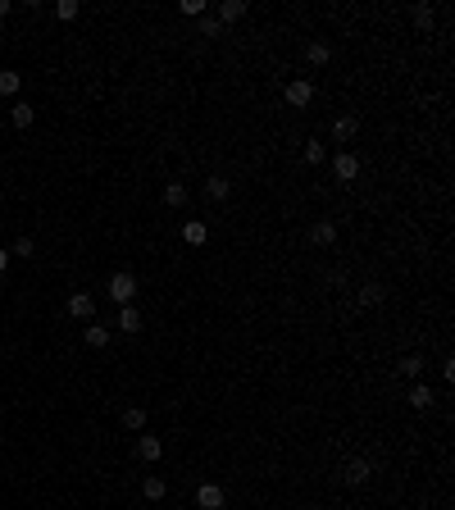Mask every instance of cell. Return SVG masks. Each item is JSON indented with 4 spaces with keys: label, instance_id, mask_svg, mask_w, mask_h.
Here are the masks:
<instances>
[{
    "label": "cell",
    "instance_id": "cell-1",
    "mask_svg": "<svg viewBox=\"0 0 455 510\" xmlns=\"http://www.w3.org/2000/svg\"><path fill=\"white\" fill-rule=\"evenodd\" d=\"M110 301H119V305H132V301H137V278H132L128 269H119V274L110 278Z\"/></svg>",
    "mask_w": 455,
    "mask_h": 510
},
{
    "label": "cell",
    "instance_id": "cell-2",
    "mask_svg": "<svg viewBox=\"0 0 455 510\" xmlns=\"http://www.w3.org/2000/svg\"><path fill=\"white\" fill-rule=\"evenodd\" d=\"M283 101H287V105H292V110H305V105H309V101H314V87H309L305 78H292V82H287V87H283Z\"/></svg>",
    "mask_w": 455,
    "mask_h": 510
},
{
    "label": "cell",
    "instance_id": "cell-3",
    "mask_svg": "<svg viewBox=\"0 0 455 510\" xmlns=\"http://www.w3.org/2000/svg\"><path fill=\"white\" fill-rule=\"evenodd\" d=\"M333 173H337V182H355L360 178V155H355V151H337Z\"/></svg>",
    "mask_w": 455,
    "mask_h": 510
},
{
    "label": "cell",
    "instance_id": "cell-4",
    "mask_svg": "<svg viewBox=\"0 0 455 510\" xmlns=\"http://www.w3.org/2000/svg\"><path fill=\"white\" fill-rule=\"evenodd\" d=\"M160 456H164V442L155 438V433H137V460H146V465H155Z\"/></svg>",
    "mask_w": 455,
    "mask_h": 510
},
{
    "label": "cell",
    "instance_id": "cell-5",
    "mask_svg": "<svg viewBox=\"0 0 455 510\" xmlns=\"http://www.w3.org/2000/svg\"><path fill=\"white\" fill-rule=\"evenodd\" d=\"M346 483H351V487H360V483H369V478H373V465H369V460H364V456H355V460H346Z\"/></svg>",
    "mask_w": 455,
    "mask_h": 510
},
{
    "label": "cell",
    "instance_id": "cell-6",
    "mask_svg": "<svg viewBox=\"0 0 455 510\" xmlns=\"http://www.w3.org/2000/svg\"><path fill=\"white\" fill-rule=\"evenodd\" d=\"M196 506L200 510H224V487L219 483H200L196 487Z\"/></svg>",
    "mask_w": 455,
    "mask_h": 510
},
{
    "label": "cell",
    "instance_id": "cell-7",
    "mask_svg": "<svg viewBox=\"0 0 455 510\" xmlns=\"http://www.w3.org/2000/svg\"><path fill=\"white\" fill-rule=\"evenodd\" d=\"M383 301H387V287L383 283H364L360 296H355V305H360V310H373V305H383Z\"/></svg>",
    "mask_w": 455,
    "mask_h": 510
},
{
    "label": "cell",
    "instance_id": "cell-8",
    "mask_svg": "<svg viewBox=\"0 0 455 510\" xmlns=\"http://www.w3.org/2000/svg\"><path fill=\"white\" fill-rule=\"evenodd\" d=\"M69 314H73V319H91V314H96V296L91 292H73L69 296Z\"/></svg>",
    "mask_w": 455,
    "mask_h": 510
},
{
    "label": "cell",
    "instance_id": "cell-9",
    "mask_svg": "<svg viewBox=\"0 0 455 510\" xmlns=\"http://www.w3.org/2000/svg\"><path fill=\"white\" fill-rule=\"evenodd\" d=\"M309 242H314V246H333L337 242V224H333V219H319V224L309 228Z\"/></svg>",
    "mask_w": 455,
    "mask_h": 510
},
{
    "label": "cell",
    "instance_id": "cell-10",
    "mask_svg": "<svg viewBox=\"0 0 455 510\" xmlns=\"http://www.w3.org/2000/svg\"><path fill=\"white\" fill-rule=\"evenodd\" d=\"M182 242H187V246H205L210 242V228L200 224V219H191V224H182Z\"/></svg>",
    "mask_w": 455,
    "mask_h": 510
},
{
    "label": "cell",
    "instance_id": "cell-11",
    "mask_svg": "<svg viewBox=\"0 0 455 510\" xmlns=\"http://www.w3.org/2000/svg\"><path fill=\"white\" fill-rule=\"evenodd\" d=\"M214 18H219V23H237V18H246V0H224Z\"/></svg>",
    "mask_w": 455,
    "mask_h": 510
},
{
    "label": "cell",
    "instance_id": "cell-12",
    "mask_svg": "<svg viewBox=\"0 0 455 510\" xmlns=\"http://www.w3.org/2000/svg\"><path fill=\"white\" fill-rule=\"evenodd\" d=\"M305 60L314 64V69H323V64L333 60V46H328V42H309V46H305Z\"/></svg>",
    "mask_w": 455,
    "mask_h": 510
},
{
    "label": "cell",
    "instance_id": "cell-13",
    "mask_svg": "<svg viewBox=\"0 0 455 510\" xmlns=\"http://www.w3.org/2000/svg\"><path fill=\"white\" fill-rule=\"evenodd\" d=\"M32 119H37V110L27 101H14V110H9V123L14 128H32Z\"/></svg>",
    "mask_w": 455,
    "mask_h": 510
},
{
    "label": "cell",
    "instance_id": "cell-14",
    "mask_svg": "<svg viewBox=\"0 0 455 510\" xmlns=\"http://www.w3.org/2000/svg\"><path fill=\"white\" fill-rule=\"evenodd\" d=\"M355 132H360V119H355V114H342V119L333 123V137H337V141H351Z\"/></svg>",
    "mask_w": 455,
    "mask_h": 510
},
{
    "label": "cell",
    "instance_id": "cell-15",
    "mask_svg": "<svg viewBox=\"0 0 455 510\" xmlns=\"http://www.w3.org/2000/svg\"><path fill=\"white\" fill-rule=\"evenodd\" d=\"M119 329H123V333H141V314H137V305H119Z\"/></svg>",
    "mask_w": 455,
    "mask_h": 510
},
{
    "label": "cell",
    "instance_id": "cell-16",
    "mask_svg": "<svg viewBox=\"0 0 455 510\" xmlns=\"http://www.w3.org/2000/svg\"><path fill=\"white\" fill-rule=\"evenodd\" d=\"M205 191H210V200H228L232 196V182L224 178V173H214V178L205 182Z\"/></svg>",
    "mask_w": 455,
    "mask_h": 510
},
{
    "label": "cell",
    "instance_id": "cell-17",
    "mask_svg": "<svg viewBox=\"0 0 455 510\" xmlns=\"http://www.w3.org/2000/svg\"><path fill=\"white\" fill-rule=\"evenodd\" d=\"M164 492H169V483H164L160 474H146V483H141V497H146V502H160Z\"/></svg>",
    "mask_w": 455,
    "mask_h": 510
},
{
    "label": "cell",
    "instance_id": "cell-18",
    "mask_svg": "<svg viewBox=\"0 0 455 510\" xmlns=\"http://www.w3.org/2000/svg\"><path fill=\"white\" fill-rule=\"evenodd\" d=\"M164 205L182 210V205H187V187H182V182H169V187H164Z\"/></svg>",
    "mask_w": 455,
    "mask_h": 510
},
{
    "label": "cell",
    "instance_id": "cell-19",
    "mask_svg": "<svg viewBox=\"0 0 455 510\" xmlns=\"http://www.w3.org/2000/svg\"><path fill=\"white\" fill-rule=\"evenodd\" d=\"M82 338H86V346H96V351H105V346H110V329H105V324H91V329H86Z\"/></svg>",
    "mask_w": 455,
    "mask_h": 510
},
{
    "label": "cell",
    "instance_id": "cell-20",
    "mask_svg": "<svg viewBox=\"0 0 455 510\" xmlns=\"http://www.w3.org/2000/svg\"><path fill=\"white\" fill-rule=\"evenodd\" d=\"M77 14H82V5H77V0H55V18H60V23H73Z\"/></svg>",
    "mask_w": 455,
    "mask_h": 510
},
{
    "label": "cell",
    "instance_id": "cell-21",
    "mask_svg": "<svg viewBox=\"0 0 455 510\" xmlns=\"http://www.w3.org/2000/svg\"><path fill=\"white\" fill-rule=\"evenodd\" d=\"M18 87H23V78L14 69H0V96H18Z\"/></svg>",
    "mask_w": 455,
    "mask_h": 510
},
{
    "label": "cell",
    "instance_id": "cell-22",
    "mask_svg": "<svg viewBox=\"0 0 455 510\" xmlns=\"http://www.w3.org/2000/svg\"><path fill=\"white\" fill-rule=\"evenodd\" d=\"M123 424H128L132 433H141V428H146V410H141V406H128V410H123Z\"/></svg>",
    "mask_w": 455,
    "mask_h": 510
},
{
    "label": "cell",
    "instance_id": "cell-23",
    "mask_svg": "<svg viewBox=\"0 0 455 510\" xmlns=\"http://www.w3.org/2000/svg\"><path fill=\"white\" fill-rule=\"evenodd\" d=\"M410 406H414V410H428V406H432V392L423 388V383H414V388H410Z\"/></svg>",
    "mask_w": 455,
    "mask_h": 510
},
{
    "label": "cell",
    "instance_id": "cell-24",
    "mask_svg": "<svg viewBox=\"0 0 455 510\" xmlns=\"http://www.w3.org/2000/svg\"><path fill=\"white\" fill-rule=\"evenodd\" d=\"M410 18H414V27H432L437 9H432V5H414V9H410Z\"/></svg>",
    "mask_w": 455,
    "mask_h": 510
},
{
    "label": "cell",
    "instance_id": "cell-25",
    "mask_svg": "<svg viewBox=\"0 0 455 510\" xmlns=\"http://www.w3.org/2000/svg\"><path fill=\"white\" fill-rule=\"evenodd\" d=\"M396 369H401L405 378H419V374H423V355H405V360L396 364Z\"/></svg>",
    "mask_w": 455,
    "mask_h": 510
},
{
    "label": "cell",
    "instance_id": "cell-26",
    "mask_svg": "<svg viewBox=\"0 0 455 510\" xmlns=\"http://www.w3.org/2000/svg\"><path fill=\"white\" fill-rule=\"evenodd\" d=\"M328 160V146H319V141H305V165H323Z\"/></svg>",
    "mask_w": 455,
    "mask_h": 510
},
{
    "label": "cell",
    "instance_id": "cell-27",
    "mask_svg": "<svg viewBox=\"0 0 455 510\" xmlns=\"http://www.w3.org/2000/svg\"><path fill=\"white\" fill-rule=\"evenodd\" d=\"M219 32H224V23L214 14H200V37H219Z\"/></svg>",
    "mask_w": 455,
    "mask_h": 510
},
{
    "label": "cell",
    "instance_id": "cell-28",
    "mask_svg": "<svg viewBox=\"0 0 455 510\" xmlns=\"http://www.w3.org/2000/svg\"><path fill=\"white\" fill-rule=\"evenodd\" d=\"M32 251H37V246H32V237H18V242H14V251H9V255H23V260H27Z\"/></svg>",
    "mask_w": 455,
    "mask_h": 510
},
{
    "label": "cell",
    "instance_id": "cell-29",
    "mask_svg": "<svg viewBox=\"0 0 455 510\" xmlns=\"http://www.w3.org/2000/svg\"><path fill=\"white\" fill-rule=\"evenodd\" d=\"M182 14H191V18H200V14H205V0H182Z\"/></svg>",
    "mask_w": 455,
    "mask_h": 510
},
{
    "label": "cell",
    "instance_id": "cell-30",
    "mask_svg": "<svg viewBox=\"0 0 455 510\" xmlns=\"http://www.w3.org/2000/svg\"><path fill=\"white\" fill-rule=\"evenodd\" d=\"M9 274V251H0V278Z\"/></svg>",
    "mask_w": 455,
    "mask_h": 510
},
{
    "label": "cell",
    "instance_id": "cell-31",
    "mask_svg": "<svg viewBox=\"0 0 455 510\" xmlns=\"http://www.w3.org/2000/svg\"><path fill=\"white\" fill-rule=\"evenodd\" d=\"M9 9H14V0H0V18H5V14H9Z\"/></svg>",
    "mask_w": 455,
    "mask_h": 510
}]
</instances>
